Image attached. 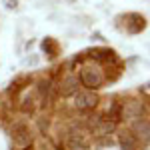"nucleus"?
I'll use <instances>...</instances> for the list:
<instances>
[{
    "mask_svg": "<svg viewBox=\"0 0 150 150\" xmlns=\"http://www.w3.org/2000/svg\"><path fill=\"white\" fill-rule=\"evenodd\" d=\"M80 82L88 88V90H98L104 84V74L98 66H84L80 70Z\"/></svg>",
    "mask_w": 150,
    "mask_h": 150,
    "instance_id": "f257e3e1",
    "label": "nucleus"
},
{
    "mask_svg": "<svg viewBox=\"0 0 150 150\" xmlns=\"http://www.w3.org/2000/svg\"><path fill=\"white\" fill-rule=\"evenodd\" d=\"M12 142L16 148H28L32 144V132L26 124H14L12 128Z\"/></svg>",
    "mask_w": 150,
    "mask_h": 150,
    "instance_id": "f03ea898",
    "label": "nucleus"
},
{
    "mask_svg": "<svg viewBox=\"0 0 150 150\" xmlns=\"http://www.w3.org/2000/svg\"><path fill=\"white\" fill-rule=\"evenodd\" d=\"M66 146L70 150H84L88 146V134L82 128H70L66 134Z\"/></svg>",
    "mask_w": 150,
    "mask_h": 150,
    "instance_id": "7ed1b4c3",
    "label": "nucleus"
},
{
    "mask_svg": "<svg viewBox=\"0 0 150 150\" xmlns=\"http://www.w3.org/2000/svg\"><path fill=\"white\" fill-rule=\"evenodd\" d=\"M98 104V96L94 94V90H78L74 94V106L78 110H90Z\"/></svg>",
    "mask_w": 150,
    "mask_h": 150,
    "instance_id": "20e7f679",
    "label": "nucleus"
},
{
    "mask_svg": "<svg viewBox=\"0 0 150 150\" xmlns=\"http://www.w3.org/2000/svg\"><path fill=\"white\" fill-rule=\"evenodd\" d=\"M78 86H80L78 78L70 74V76H64V78L60 80V84H58V92H60V96L68 98V96H74V94L78 92Z\"/></svg>",
    "mask_w": 150,
    "mask_h": 150,
    "instance_id": "39448f33",
    "label": "nucleus"
},
{
    "mask_svg": "<svg viewBox=\"0 0 150 150\" xmlns=\"http://www.w3.org/2000/svg\"><path fill=\"white\" fill-rule=\"evenodd\" d=\"M120 118L124 120H132V118H140L142 116V104L136 102V100H128L126 104L120 106Z\"/></svg>",
    "mask_w": 150,
    "mask_h": 150,
    "instance_id": "423d86ee",
    "label": "nucleus"
},
{
    "mask_svg": "<svg viewBox=\"0 0 150 150\" xmlns=\"http://www.w3.org/2000/svg\"><path fill=\"white\" fill-rule=\"evenodd\" d=\"M114 120H110V118H98L96 122L92 124V132L96 134V136H106V134H110L112 130H114Z\"/></svg>",
    "mask_w": 150,
    "mask_h": 150,
    "instance_id": "0eeeda50",
    "label": "nucleus"
},
{
    "mask_svg": "<svg viewBox=\"0 0 150 150\" xmlns=\"http://www.w3.org/2000/svg\"><path fill=\"white\" fill-rule=\"evenodd\" d=\"M126 18L130 20V24L126 26L130 34H138V32H142V30H144V26H146V20H144L140 14H128Z\"/></svg>",
    "mask_w": 150,
    "mask_h": 150,
    "instance_id": "6e6552de",
    "label": "nucleus"
},
{
    "mask_svg": "<svg viewBox=\"0 0 150 150\" xmlns=\"http://www.w3.org/2000/svg\"><path fill=\"white\" fill-rule=\"evenodd\" d=\"M118 142H120V148H122V150H136V148H138V144H136V136H134L132 132H122L120 138H118Z\"/></svg>",
    "mask_w": 150,
    "mask_h": 150,
    "instance_id": "1a4fd4ad",
    "label": "nucleus"
},
{
    "mask_svg": "<svg viewBox=\"0 0 150 150\" xmlns=\"http://www.w3.org/2000/svg\"><path fill=\"white\" fill-rule=\"evenodd\" d=\"M134 132L138 134V138H142L144 142H148V134H150V126H148V120L140 116L134 124Z\"/></svg>",
    "mask_w": 150,
    "mask_h": 150,
    "instance_id": "9d476101",
    "label": "nucleus"
},
{
    "mask_svg": "<svg viewBox=\"0 0 150 150\" xmlns=\"http://www.w3.org/2000/svg\"><path fill=\"white\" fill-rule=\"evenodd\" d=\"M38 90H40V96H42V100H44V102H46V100H50L52 82H50V80H40V86H38Z\"/></svg>",
    "mask_w": 150,
    "mask_h": 150,
    "instance_id": "9b49d317",
    "label": "nucleus"
},
{
    "mask_svg": "<svg viewBox=\"0 0 150 150\" xmlns=\"http://www.w3.org/2000/svg\"><path fill=\"white\" fill-rule=\"evenodd\" d=\"M42 50H44L50 58H54V56H56V44H54V40H52V38L42 40Z\"/></svg>",
    "mask_w": 150,
    "mask_h": 150,
    "instance_id": "f8f14e48",
    "label": "nucleus"
},
{
    "mask_svg": "<svg viewBox=\"0 0 150 150\" xmlns=\"http://www.w3.org/2000/svg\"><path fill=\"white\" fill-rule=\"evenodd\" d=\"M22 110L24 112H32L34 110V96H24V100H22Z\"/></svg>",
    "mask_w": 150,
    "mask_h": 150,
    "instance_id": "ddd939ff",
    "label": "nucleus"
},
{
    "mask_svg": "<svg viewBox=\"0 0 150 150\" xmlns=\"http://www.w3.org/2000/svg\"><path fill=\"white\" fill-rule=\"evenodd\" d=\"M38 60H40V58L36 56V54H32V56H26V58H24V64H26V66H36V64H38Z\"/></svg>",
    "mask_w": 150,
    "mask_h": 150,
    "instance_id": "4468645a",
    "label": "nucleus"
},
{
    "mask_svg": "<svg viewBox=\"0 0 150 150\" xmlns=\"http://www.w3.org/2000/svg\"><path fill=\"white\" fill-rule=\"evenodd\" d=\"M4 6H6L8 10H14V8L18 6V0H4Z\"/></svg>",
    "mask_w": 150,
    "mask_h": 150,
    "instance_id": "2eb2a0df",
    "label": "nucleus"
}]
</instances>
